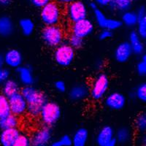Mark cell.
Segmentation results:
<instances>
[{
	"label": "cell",
	"instance_id": "1",
	"mask_svg": "<svg viewBox=\"0 0 146 146\" xmlns=\"http://www.w3.org/2000/svg\"><path fill=\"white\" fill-rule=\"evenodd\" d=\"M22 95L27 103V112L33 118L40 115L42 108L48 102L45 94L32 86H25L21 90Z\"/></svg>",
	"mask_w": 146,
	"mask_h": 146
},
{
	"label": "cell",
	"instance_id": "2",
	"mask_svg": "<svg viewBox=\"0 0 146 146\" xmlns=\"http://www.w3.org/2000/svg\"><path fill=\"white\" fill-rule=\"evenodd\" d=\"M39 116L44 126L51 127L58 122L62 116V110L56 102L48 101L42 108Z\"/></svg>",
	"mask_w": 146,
	"mask_h": 146
},
{
	"label": "cell",
	"instance_id": "3",
	"mask_svg": "<svg viewBox=\"0 0 146 146\" xmlns=\"http://www.w3.org/2000/svg\"><path fill=\"white\" fill-rule=\"evenodd\" d=\"M64 32L58 25L45 26L41 32V38L50 48H56L63 42Z\"/></svg>",
	"mask_w": 146,
	"mask_h": 146
},
{
	"label": "cell",
	"instance_id": "4",
	"mask_svg": "<svg viewBox=\"0 0 146 146\" xmlns=\"http://www.w3.org/2000/svg\"><path fill=\"white\" fill-rule=\"evenodd\" d=\"M40 18L45 26L58 25L62 18V11L58 3L48 2L41 8Z\"/></svg>",
	"mask_w": 146,
	"mask_h": 146
},
{
	"label": "cell",
	"instance_id": "5",
	"mask_svg": "<svg viewBox=\"0 0 146 146\" xmlns=\"http://www.w3.org/2000/svg\"><path fill=\"white\" fill-rule=\"evenodd\" d=\"M75 58V49L69 43H63L55 48L53 58L56 63L62 67H67Z\"/></svg>",
	"mask_w": 146,
	"mask_h": 146
},
{
	"label": "cell",
	"instance_id": "6",
	"mask_svg": "<svg viewBox=\"0 0 146 146\" xmlns=\"http://www.w3.org/2000/svg\"><path fill=\"white\" fill-rule=\"evenodd\" d=\"M110 86V79L105 73H101L95 78L89 89V95L94 100L99 101L106 96Z\"/></svg>",
	"mask_w": 146,
	"mask_h": 146
},
{
	"label": "cell",
	"instance_id": "7",
	"mask_svg": "<svg viewBox=\"0 0 146 146\" xmlns=\"http://www.w3.org/2000/svg\"><path fill=\"white\" fill-rule=\"evenodd\" d=\"M88 9L84 2L80 0H75L67 5L66 16L72 23L79 21L87 18Z\"/></svg>",
	"mask_w": 146,
	"mask_h": 146
},
{
	"label": "cell",
	"instance_id": "8",
	"mask_svg": "<svg viewBox=\"0 0 146 146\" xmlns=\"http://www.w3.org/2000/svg\"><path fill=\"white\" fill-rule=\"evenodd\" d=\"M93 12L95 21L97 25L102 29H108L113 31V30H116L121 28L122 26L121 21L115 19V18H108L105 14L100 9L98 8V7L94 9Z\"/></svg>",
	"mask_w": 146,
	"mask_h": 146
},
{
	"label": "cell",
	"instance_id": "9",
	"mask_svg": "<svg viewBox=\"0 0 146 146\" xmlns=\"http://www.w3.org/2000/svg\"><path fill=\"white\" fill-rule=\"evenodd\" d=\"M53 133L50 127L44 126L33 133L30 137L31 146H49L51 143Z\"/></svg>",
	"mask_w": 146,
	"mask_h": 146
},
{
	"label": "cell",
	"instance_id": "10",
	"mask_svg": "<svg viewBox=\"0 0 146 146\" xmlns=\"http://www.w3.org/2000/svg\"><path fill=\"white\" fill-rule=\"evenodd\" d=\"M94 30V25L93 22L88 18H85L79 21L72 23V34L84 39L91 34Z\"/></svg>",
	"mask_w": 146,
	"mask_h": 146
},
{
	"label": "cell",
	"instance_id": "11",
	"mask_svg": "<svg viewBox=\"0 0 146 146\" xmlns=\"http://www.w3.org/2000/svg\"><path fill=\"white\" fill-rule=\"evenodd\" d=\"M10 113L16 116H21L27 112V103L21 93H18L8 99Z\"/></svg>",
	"mask_w": 146,
	"mask_h": 146
},
{
	"label": "cell",
	"instance_id": "12",
	"mask_svg": "<svg viewBox=\"0 0 146 146\" xmlns=\"http://www.w3.org/2000/svg\"><path fill=\"white\" fill-rule=\"evenodd\" d=\"M105 104L108 108L112 110H121L126 104V97L123 94L118 91L111 92L107 95Z\"/></svg>",
	"mask_w": 146,
	"mask_h": 146
},
{
	"label": "cell",
	"instance_id": "13",
	"mask_svg": "<svg viewBox=\"0 0 146 146\" xmlns=\"http://www.w3.org/2000/svg\"><path fill=\"white\" fill-rule=\"evenodd\" d=\"M5 63L13 69H18L23 64V58L21 52L15 48L9 49L4 55Z\"/></svg>",
	"mask_w": 146,
	"mask_h": 146
},
{
	"label": "cell",
	"instance_id": "14",
	"mask_svg": "<svg viewBox=\"0 0 146 146\" xmlns=\"http://www.w3.org/2000/svg\"><path fill=\"white\" fill-rule=\"evenodd\" d=\"M133 54L132 49L128 41L122 42L118 44L114 51L115 59L119 63L128 62Z\"/></svg>",
	"mask_w": 146,
	"mask_h": 146
},
{
	"label": "cell",
	"instance_id": "15",
	"mask_svg": "<svg viewBox=\"0 0 146 146\" xmlns=\"http://www.w3.org/2000/svg\"><path fill=\"white\" fill-rule=\"evenodd\" d=\"M115 131L110 126H104L99 130L96 136V143L98 146H104L115 139Z\"/></svg>",
	"mask_w": 146,
	"mask_h": 146
},
{
	"label": "cell",
	"instance_id": "16",
	"mask_svg": "<svg viewBox=\"0 0 146 146\" xmlns=\"http://www.w3.org/2000/svg\"><path fill=\"white\" fill-rule=\"evenodd\" d=\"M89 96V88L86 84L79 83L73 86L69 91V98L74 102H79Z\"/></svg>",
	"mask_w": 146,
	"mask_h": 146
},
{
	"label": "cell",
	"instance_id": "17",
	"mask_svg": "<svg viewBox=\"0 0 146 146\" xmlns=\"http://www.w3.org/2000/svg\"><path fill=\"white\" fill-rule=\"evenodd\" d=\"M21 135L18 128L2 129L0 133V145L2 146H12Z\"/></svg>",
	"mask_w": 146,
	"mask_h": 146
},
{
	"label": "cell",
	"instance_id": "18",
	"mask_svg": "<svg viewBox=\"0 0 146 146\" xmlns=\"http://www.w3.org/2000/svg\"><path fill=\"white\" fill-rule=\"evenodd\" d=\"M18 79L24 86H32L35 83V77L32 67L28 65L19 66L17 69Z\"/></svg>",
	"mask_w": 146,
	"mask_h": 146
},
{
	"label": "cell",
	"instance_id": "19",
	"mask_svg": "<svg viewBox=\"0 0 146 146\" xmlns=\"http://www.w3.org/2000/svg\"><path fill=\"white\" fill-rule=\"evenodd\" d=\"M129 43L132 49L133 53L138 56H141L145 52V46L143 39L136 31H132L129 36Z\"/></svg>",
	"mask_w": 146,
	"mask_h": 146
},
{
	"label": "cell",
	"instance_id": "20",
	"mask_svg": "<svg viewBox=\"0 0 146 146\" xmlns=\"http://www.w3.org/2000/svg\"><path fill=\"white\" fill-rule=\"evenodd\" d=\"M89 133L87 129L80 127L74 132L72 139V146H86L88 141Z\"/></svg>",
	"mask_w": 146,
	"mask_h": 146
},
{
	"label": "cell",
	"instance_id": "21",
	"mask_svg": "<svg viewBox=\"0 0 146 146\" xmlns=\"http://www.w3.org/2000/svg\"><path fill=\"white\" fill-rule=\"evenodd\" d=\"M14 32V23L9 16L0 17V36H9Z\"/></svg>",
	"mask_w": 146,
	"mask_h": 146
},
{
	"label": "cell",
	"instance_id": "22",
	"mask_svg": "<svg viewBox=\"0 0 146 146\" xmlns=\"http://www.w3.org/2000/svg\"><path fill=\"white\" fill-rule=\"evenodd\" d=\"M132 136V131L130 128L127 126H122L115 133V139L116 140L117 143L124 145L131 141Z\"/></svg>",
	"mask_w": 146,
	"mask_h": 146
},
{
	"label": "cell",
	"instance_id": "23",
	"mask_svg": "<svg viewBox=\"0 0 146 146\" xmlns=\"http://www.w3.org/2000/svg\"><path fill=\"white\" fill-rule=\"evenodd\" d=\"M19 85L15 80L9 78L7 81L3 83L2 86V94L5 95L6 97L10 98L12 96L19 93Z\"/></svg>",
	"mask_w": 146,
	"mask_h": 146
},
{
	"label": "cell",
	"instance_id": "24",
	"mask_svg": "<svg viewBox=\"0 0 146 146\" xmlns=\"http://www.w3.org/2000/svg\"><path fill=\"white\" fill-rule=\"evenodd\" d=\"M18 125H19L18 117L12 113L7 115L6 116L0 119V129L2 130L18 128Z\"/></svg>",
	"mask_w": 146,
	"mask_h": 146
},
{
	"label": "cell",
	"instance_id": "25",
	"mask_svg": "<svg viewBox=\"0 0 146 146\" xmlns=\"http://www.w3.org/2000/svg\"><path fill=\"white\" fill-rule=\"evenodd\" d=\"M138 21H139V18L136 12L131 11V10L123 12L121 17L122 24H124L128 27H134L137 25Z\"/></svg>",
	"mask_w": 146,
	"mask_h": 146
},
{
	"label": "cell",
	"instance_id": "26",
	"mask_svg": "<svg viewBox=\"0 0 146 146\" xmlns=\"http://www.w3.org/2000/svg\"><path fill=\"white\" fill-rule=\"evenodd\" d=\"M18 25L23 35L25 36H30L35 31V23L29 18H21L18 22Z\"/></svg>",
	"mask_w": 146,
	"mask_h": 146
},
{
	"label": "cell",
	"instance_id": "27",
	"mask_svg": "<svg viewBox=\"0 0 146 146\" xmlns=\"http://www.w3.org/2000/svg\"><path fill=\"white\" fill-rule=\"evenodd\" d=\"M133 97L146 104V81L139 83L133 91Z\"/></svg>",
	"mask_w": 146,
	"mask_h": 146
},
{
	"label": "cell",
	"instance_id": "28",
	"mask_svg": "<svg viewBox=\"0 0 146 146\" xmlns=\"http://www.w3.org/2000/svg\"><path fill=\"white\" fill-rule=\"evenodd\" d=\"M132 2L131 0H112L110 7L118 11L125 12L129 10L131 8Z\"/></svg>",
	"mask_w": 146,
	"mask_h": 146
},
{
	"label": "cell",
	"instance_id": "29",
	"mask_svg": "<svg viewBox=\"0 0 146 146\" xmlns=\"http://www.w3.org/2000/svg\"><path fill=\"white\" fill-rule=\"evenodd\" d=\"M135 127L139 134L146 133V111L138 115L135 121Z\"/></svg>",
	"mask_w": 146,
	"mask_h": 146
},
{
	"label": "cell",
	"instance_id": "30",
	"mask_svg": "<svg viewBox=\"0 0 146 146\" xmlns=\"http://www.w3.org/2000/svg\"><path fill=\"white\" fill-rule=\"evenodd\" d=\"M10 113L9 100L3 94H0V119Z\"/></svg>",
	"mask_w": 146,
	"mask_h": 146
},
{
	"label": "cell",
	"instance_id": "31",
	"mask_svg": "<svg viewBox=\"0 0 146 146\" xmlns=\"http://www.w3.org/2000/svg\"><path fill=\"white\" fill-rule=\"evenodd\" d=\"M49 146H72L71 137L68 135H62L58 139L51 142Z\"/></svg>",
	"mask_w": 146,
	"mask_h": 146
},
{
	"label": "cell",
	"instance_id": "32",
	"mask_svg": "<svg viewBox=\"0 0 146 146\" xmlns=\"http://www.w3.org/2000/svg\"><path fill=\"white\" fill-rule=\"evenodd\" d=\"M12 146H31V139L28 135L21 133V135Z\"/></svg>",
	"mask_w": 146,
	"mask_h": 146
},
{
	"label": "cell",
	"instance_id": "33",
	"mask_svg": "<svg viewBox=\"0 0 146 146\" xmlns=\"http://www.w3.org/2000/svg\"><path fill=\"white\" fill-rule=\"evenodd\" d=\"M69 44L74 49H79L83 45V39L72 34L69 38Z\"/></svg>",
	"mask_w": 146,
	"mask_h": 146
},
{
	"label": "cell",
	"instance_id": "34",
	"mask_svg": "<svg viewBox=\"0 0 146 146\" xmlns=\"http://www.w3.org/2000/svg\"><path fill=\"white\" fill-rule=\"evenodd\" d=\"M136 71L141 77H146V62L140 60L136 65Z\"/></svg>",
	"mask_w": 146,
	"mask_h": 146
},
{
	"label": "cell",
	"instance_id": "35",
	"mask_svg": "<svg viewBox=\"0 0 146 146\" xmlns=\"http://www.w3.org/2000/svg\"><path fill=\"white\" fill-rule=\"evenodd\" d=\"M10 75V72L7 69L0 68V84H3L5 81L9 79Z\"/></svg>",
	"mask_w": 146,
	"mask_h": 146
},
{
	"label": "cell",
	"instance_id": "36",
	"mask_svg": "<svg viewBox=\"0 0 146 146\" xmlns=\"http://www.w3.org/2000/svg\"><path fill=\"white\" fill-rule=\"evenodd\" d=\"M113 36V31L108 29H102L99 35V38L100 40H106L111 38Z\"/></svg>",
	"mask_w": 146,
	"mask_h": 146
},
{
	"label": "cell",
	"instance_id": "37",
	"mask_svg": "<svg viewBox=\"0 0 146 146\" xmlns=\"http://www.w3.org/2000/svg\"><path fill=\"white\" fill-rule=\"evenodd\" d=\"M54 87L60 93H64L66 90V83L63 80H57L55 82Z\"/></svg>",
	"mask_w": 146,
	"mask_h": 146
},
{
	"label": "cell",
	"instance_id": "38",
	"mask_svg": "<svg viewBox=\"0 0 146 146\" xmlns=\"http://www.w3.org/2000/svg\"><path fill=\"white\" fill-rule=\"evenodd\" d=\"M32 5H33L35 7L42 8L44 5L48 4L50 2V0H29Z\"/></svg>",
	"mask_w": 146,
	"mask_h": 146
},
{
	"label": "cell",
	"instance_id": "39",
	"mask_svg": "<svg viewBox=\"0 0 146 146\" xmlns=\"http://www.w3.org/2000/svg\"><path fill=\"white\" fill-rule=\"evenodd\" d=\"M112 0H94V2L97 5H100L101 7H107L110 6L111 4Z\"/></svg>",
	"mask_w": 146,
	"mask_h": 146
},
{
	"label": "cell",
	"instance_id": "40",
	"mask_svg": "<svg viewBox=\"0 0 146 146\" xmlns=\"http://www.w3.org/2000/svg\"><path fill=\"white\" fill-rule=\"evenodd\" d=\"M136 13H137V17L139 19L143 18V17L146 15L145 7H144V6H141V7H139V8L137 9V10L136 11Z\"/></svg>",
	"mask_w": 146,
	"mask_h": 146
},
{
	"label": "cell",
	"instance_id": "41",
	"mask_svg": "<svg viewBox=\"0 0 146 146\" xmlns=\"http://www.w3.org/2000/svg\"><path fill=\"white\" fill-rule=\"evenodd\" d=\"M138 144L139 146H146V133L140 134L138 138Z\"/></svg>",
	"mask_w": 146,
	"mask_h": 146
},
{
	"label": "cell",
	"instance_id": "42",
	"mask_svg": "<svg viewBox=\"0 0 146 146\" xmlns=\"http://www.w3.org/2000/svg\"><path fill=\"white\" fill-rule=\"evenodd\" d=\"M13 0H0V5L2 6H8L10 5Z\"/></svg>",
	"mask_w": 146,
	"mask_h": 146
},
{
	"label": "cell",
	"instance_id": "43",
	"mask_svg": "<svg viewBox=\"0 0 146 146\" xmlns=\"http://www.w3.org/2000/svg\"><path fill=\"white\" fill-rule=\"evenodd\" d=\"M75 0H57L58 3L62 4V5H69L70 3L72 2Z\"/></svg>",
	"mask_w": 146,
	"mask_h": 146
},
{
	"label": "cell",
	"instance_id": "44",
	"mask_svg": "<svg viewBox=\"0 0 146 146\" xmlns=\"http://www.w3.org/2000/svg\"><path fill=\"white\" fill-rule=\"evenodd\" d=\"M5 64V58H4V55H2V53H0V68H2Z\"/></svg>",
	"mask_w": 146,
	"mask_h": 146
},
{
	"label": "cell",
	"instance_id": "45",
	"mask_svg": "<svg viewBox=\"0 0 146 146\" xmlns=\"http://www.w3.org/2000/svg\"><path fill=\"white\" fill-rule=\"evenodd\" d=\"M117 144H118V143H117L116 140L114 139H113L112 141L110 142V143H107V144L105 145L104 146H116Z\"/></svg>",
	"mask_w": 146,
	"mask_h": 146
},
{
	"label": "cell",
	"instance_id": "46",
	"mask_svg": "<svg viewBox=\"0 0 146 146\" xmlns=\"http://www.w3.org/2000/svg\"><path fill=\"white\" fill-rule=\"evenodd\" d=\"M140 60H142V61H143V62H146V52H144V53L141 55V59Z\"/></svg>",
	"mask_w": 146,
	"mask_h": 146
},
{
	"label": "cell",
	"instance_id": "47",
	"mask_svg": "<svg viewBox=\"0 0 146 146\" xmlns=\"http://www.w3.org/2000/svg\"><path fill=\"white\" fill-rule=\"evenodd\" d=\"M131 2H134V1H137V0H131Z\"/></svg>",
	"mask_w": 146,
	"mask_h": 146
}]
</instances>
